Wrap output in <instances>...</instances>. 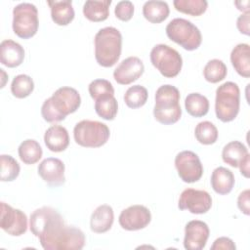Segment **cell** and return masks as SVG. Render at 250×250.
Wrapping results in <instances>:
<instances>
[{
	"label": "cell",
	"mask_w": 250,
	"mask_h": 250,
	"mask_svg": "<svg viewBox=\"0 0 250 250\" xmlns=\"http://www.w3.org/2000/svg\"><path fill=\"white\" fill-rule=\"evenodd\" d=\"M237 207L241 211V213L245 215L250 214V191L249 189H245L237 197Z\"/></svg>",
	"instance_id": "8d00e7d4"
},
{
	"label": "cell",
	"mask_w": 250,
	"mask_h": 250,
	"mask_svg": "<svg viewBox=\"0 0 250 250\" xmlns=\"http://www.w3.org/2000/svg\"><path fill=\"white\" fill-rule=\"evenodd\" d=\"M89 94L91 98L95 101L98 99L114 96V88L112 84L106 79H95L93 80L88 87Z\"/></svg>",
	"instance_id": "e575fe53"
},
{
	"label": "cell",
	"mask_w": 250,
	"mask_h": 250,
	"mask_svg": "<svg viewBox=\"0 0 250 250\" xmlns=\"http://www.w3.org/2000/svg\"><path fill=\"white\" fill-rule=\"evenodd\" d=\"M64 163L56 157L44 159L38 165V175L50 187H59L64 184Z\"/></svg>",
	"instance_id": "2e32d148"
},
{
	"label": "cell",
	"mask_w": 250,
	"mask_h": 250,
	"mask_svg": "<svg viewBox=\"0 0 250 250\" xmlns=\"http://www.w3.org/2000/svg\"><path fill=\"white\" fill-rule=\"evenodd\" d=\"M249 20H250V13H243L237 18L236 21V27L240 33L244 35L250 34V27H249Z\"/></svg>",
	"instance_id": "f35d334b"
},
{
	"label": "cell",
	"mask_w": 250,
	"mask_h": 250,
	"mask_svg": "<svg viewBox=\"0 0 250 250\" xmlns=\"http://www.w3.org/2000/svg\"><path fill=\"white\" fill-rule=\"evenodd\" d=\"M173 5L178 12L198 17L206 12L208 2L206 0H174Z\"/></svg>",
	"instance_id": "4dcf8cb0"
},
{
	"label": "cell",
	"mask_w": 250,
	"mask_h": 250,
	"mask_svg": "<svg viewBox=\"0 0 250 250\" xmlns=\"http://www.w3.org/2000/svg\"><path fill=\"white\" fill-rule=\"evenodd\" d=\"M249 0H245V1H235L234 5L236 6V8L243 12V13H249Z\"/></svg>",
	"instance_id": "60d3db41"
},
{
	"label": "cell",
	"mask_w": 250,
	"mask_h": 250,
	"mask_svg": "<svg viewBox=\"0 0 250 250\" xmlns=\"http://www.w3.org/2000/svg\"><path fill=\"white\" fill-rule=\"evenodd\" d=\"M175 167L181 180L185 183H195L203 175V166L198 155L191 150H183L175 157Z\"/></svg>",
	"instance_id": "30bf717a"
},
{
	"label": "cell",
	"mask_w": 250,
	"mask_h": 250,
	"mask_svg": "<svg viewBox=\"0 0 250 250\" xmlns=\"http://www.w3.org/2000/svg\"><path fill=\"white\" fill-rule=\"evenodd\" d=\"M114 221L113 209L110 205L103 204L98 206L91 215L90 229L96 233L108 231Z\"/></svg>",
	"instance_id": "ac0fdd59"
},
{
	"label": "cell",
	"mask_w": 250,
	"mask_h": 250,
	"mask_svg": "<svg viewBox=\"0 0 250 250\" xmlns=\"http://www.w3.org/2000/svg\"><path fill=\"white\" fill-rule=\"evenodd\" d=\"M235 179L233 173L223 166L215 168L211 175V187L213 190L221 195L229 193L234 186Z\"/></svg>",
	"instance_id": "44dd1931"
},
{
	"label": "cell",
	"mask_w": 250,
	"mask_h": 250,
	"mask_svg": "<svg viewBox=\"0 0 250 250\" xmlns=\"http://www.w3.org/2000/svg\"><path fill=\"white\" fill-rule=\"evenodd\" d=\"M47 4L51 9L52 21L58 25L69 24L75 16L71 0L48 1Z\"/></svg>",
	"instance_id": "7402d4cb"
},
{
	"label": "cell",
	"mask_w": 250,
	"mask_h": 250,
	"mask_svg": "<svg viewBox=\"0 0 250 250\" xmlns=\"http://www.w3.org/2000/svg\"><path fill=\"white\" fill-rule=\"evenodd\" d=\"M34 90V82L29 75L19 74L11 84V92L14 97L18 99H24L28 97Z\"/></svg>",
	"instance_id": "1f68e13d"
},
{
	"label": "cell",
	"mask_w": 250,
	"mask_h": 250,
	"mask_svg": "<svg viewBox=\"0 0 250 250\" xmlns=\"http://www.w3.org/2000/svg\"><path fill=\"white\" fill-rule=\"evenodd\" d=\"M110 4L111 0H88L84 3L83 14L85 18L91 21H104L109 16Z\"/></svg>",
	"instance_id": "603a6c76"
},
{
	"label": "cell",
	"mask_w": 250,
	"mask_h": 250,
	"mask_svg": "<svg viewBox=\"0 0 250 250\" xmlns=\"http://www.w3.org/2000/svg\"><path fill=\"white\" fill-rule=\"evenodd\" d=\"M145 71V65L138 57L124 59L114 69L113 78L120 85H129L138 80Z\"/></svg>",
	"instance_id": "9a60e30c"
},
{
	"label": "cell",
	"mask_w": 250,
	"mask_h": 250,
	"mask_svg": "<svg viewBox=\"0 0 250 250\" xmlns=\"http://www.w3.org/2000/svg\"><path fill=\"white\" fill-rule=\"evenodd\" d=\"M20 159L27 165L34 164L40 160L43 150L39 143L33 139L23 141L18 148Z\"/></svg>",
	"instance_id": "484cf974"
},
{
	"label": "cell",
	"mask_w": 250,
	"mask_h": 250,
	"mask_svg": "<svg viewBox=\"0 0 250 250\" xmlns=\"http://www.w3.org/2000/svg\"><path fill=\"white\" fill-rule=\"evenodd\" d=\"M147 90L141 85H133L127 89L124 95V102L130 108H139L146 104L147 101Z\"/></svg>",
	"instance_id": "d6a6232c"
},
{
	"label": "cell",
	"mask_w": 250,
	"mask_h": 250,
	"mask_svg": "<svg viewBox=\"0 0 250 250\" xmlns=\"http://www.w3.org/2000/svg\"><path fill=\"white\" fill-rule=\"evenodd\" d=\"M228 68L225 62L218 59L210 60L204 66L203 76L210 83H218L226 78Z\"/></svg>",
	"instance_id": "83f0119b"
},
{
	"label": "cell",
	"mask_w": 250,
	"mask_h": 250,
	"mask_svg": "<svg viewBox=\"0 0 250 250\" xmlns=\"http://www.w3.org/2000/svg\"><path fill=\"white\" fill-rule=\"evenodd\" d=\"M24 60V49L18 42L7 39L0 44V62L7 67H17Z\"/></svg>",
	"instance_id": "e0dca14e"
},
{
	"label": "cell",
	"mask_w": 250,
	"mask_h": 250,
	"mask_svg": "<svg viewBox=\"0 0 250 250\" xmlns=\"http://www.w3.org/2000/svg\"><path fill=\"white\" fill-rule=\"evenodd\" d=\"M151 221V214L148 208L136 204L121 211L118 222L123 229L134 231L145 229Z\"/></svg>",
	"instance_id": "4fadbf2b"
},
{
	"label": "cell",
	"mask_w": 250,
	"mask_h": 250,
	"mask_svg": "<svg viewBox=\"0 0 250 250\" xmlns=\"http://www.w3.org/2000/svg\"><path fill=\"white\" fill-rule=\"evenodd\" d=\"M166 34L170 40L187 51L198 49L202 42V35L198 27L183 18L172 20L166 26Z\"/></svg>",
	"instance_id": "8992f818"
},
{
	"label": "cell",
	"mask_w": 250,
	"mask_h": 250,
	"mask_svg": "<svg viewBox=\"0 0 250 250\" xmlns=\"http://www.w3.org/2000/svg\"><path fill=\"white\" fill-rule=\"evenodd\" d=\"M95 58L104 67L113 66L119 60L122 50V35L113 26L101 28L95 35Z\"/></svg>",
	"instance_id": "3957f363"
},
{
	"label": "cell",
	"mask_w": 250,
	"mask_h": 250,
	"mask_svg": "<svg viewBox=\"0 0 250 250\" xmlns=\"http://www.w3.org/2000/svg\"><path fill=\"white\" fill-rule=\"evenodd\" d=\"M170 13L169 6L164 1L149 0L143 6V15L151 23H160L165 21Z\"/></svg>",
	"instance_id": "cb8c5ba5"
},
{
	"label": "cell",
	"mask_w": 250,
	"mask_h": 250,
	"mask_svg": "<svg viewBox=\"0 0 250 250\" xmlns=\"http://www.w3.org/2000/svg\"><path fill=\"white\" fill-rule=\"evenodd\" d=\"M152 65L167 78L177 76L183 66V59L179 52L166 44H157L150 51Z\"/></svg>",
	"instance_id": "ba28073f"
},
{
	"label": "cell",
	"mask_w": 250,
	"mask_h": 250,
	"mask_svg": "<svg viewBox=\"0 0 250 250\" xmlns=\"http://www.w3.org/2000/svg\"><path fill=\"white\" fill-rule=\"evenodd\" d=\"M210 234L208 225L200 220H192L185 227L184 247L187 250H202Z\"/></svg>",
	"instance_id": "5bb4252c"
},
{
	"label": "cell",
	"mask_w": 250,
	"mask_h": 250,
	"mask_svg": "<svg viewBox=\"0 0 250 250\" xmlns=\"http://www.w3.org/2000/svg\"><path fill=\"white\" fill-rule=\"evenodd\" d=\"M218 129L210 121L199 122L194 129V136L198 143L202 145H213L218 140Z\"/></svg>",
	"instance_id": "f546056e"
},
{
	"label": "cell",
	"mask_w": 250,
	"mask_h": 250,
	"mask_svg": "<svg viewBox=\"0 0 250 250\" xmlns=\"http://www.w3.org/2000/svg\"><path fill=\"white\" fill-rule=\"evenodd\" d=\"M154 99L153 116L156 121L164 125H171L180 120L182 108L178 88L170 84L162 85L156 90Z\"/></svg>",
	"instance_id": "277c9868"
},
{
	"label": "cell",
	"mask_w": 250,
	"mask_h": 250,
	"mask_svg": "<svg viewBox=\"0 0 250 250\" xmlns=\"http://www.w3.org/2000/svg\"><path fill=\"white\" fill-rule=\"evenodd\" d=\"M236 246L234 244V242L226 236H222L217 238L212 246H211V250H235Z\"/></svg>",
	"instance_id": "74e56055"
},
{
	"label": "cell",
	"mask_w": 250,
	"mask_h": 250,
	"mask_svg": "<svg viewBox=\"0 0 250 250\" xmlns=\"http://www.w3.org/2000/svg\"><path fill=\"white\" fill-rule=\"evenodd\" d=\"M29 228L45 250H80L86 242L80 229L67 226L62 215L49 206H43L32 212Z\"/></svg>",
	"instance_id": "6da1fadb"
},
{
	"label": "cell",
	"mask_w": 250,
	"mask_h": 250,
	"mask_svg": "<svg viewBox=\"0 0 250 250\" xmlns=\"http://www.w3.org/2000/svg\"><path fill=\"white\" fill-rule=\"evenodd\" d=\"M114 14H115V17L122 21H130L134 15L133 3L128 0L118 2L115 6Z\"/></svg>",
	"instance_id": "d590c367"
},
{
	"label": "cell",
	"mask_w": 250,
	"mask_h": 250,
	"mask_svg": "<svg viewBox=\"0 0 250 250\" xmlns=\"http://www.w3.org/2000/svg\"><path fill=\"white\" fill-rule=\"evenodd\" d=\"M109 136L107 125L96 120H81L73 129L75 143L84 147H100L106 144Z\"/></svg>",
	"instance_id": "52a82bcc"
},
{
	"label": "cell",
	"mask_w": 250,
	"mask_h": 250,
	"mask_svg": "<svg viewBox=\"0 0 250 250\" xmlns=\"http://www.w3.org/2000/svg\"><path fill=\"white\" fill-rule=\"evenodd\" d=\"M96 113L104 120H113L118 111V104L114 96L104 97L95 101Z\"/></svg>",
	"instance_id": "f1b7e54d"
},
{
	"label": "cell",
	"mask_w": 250,
	"mask_h": 250,
	"mask_svg": "<svg viewBox=\"0 0 250 250\" xmlns=\"http://www.w3.org/2000/svg\"><path fill=\"white\" fill-rule=\"evenodd\" d=\"M249 154L247 147L239 141L228 143L222 150L223 161L229 166L236 168L241 161Z\"/></svg>",
	"instance_id": "d4e9b609"
},
{
	"label": "cell",
	"mask_w": 250,
	"mask_h": 250,
	"mask_svg": "<svg viewBox=\"0 0 250 250\" xmlns=\"http://www.w3.org/2000/svg\"><path fill=\"white\" fill-rule=\"evenodd\" d=\"M178 207L192 214H205L212 207V197L206 190L186 188L179 197Z\"/></svg>",
	"instance_id": "8fae6325"
},
{
	"label": "cell",
	"mask_w": 250,
	"mask_h": 250,
	"mask_svg": "<svg viewBox=\"0 0 250 250\" xmlns=\"http://www.w3.org/2000/svg\"><path fill=\"white\" fill-rule=\"evenodd\" d=\"M44 143L53 152L63 151L69 145L68 132L63 126L52 125L45 132Z\"/></svg>",
	"instance_id": "d6986e66"
},
{
	"label": "cell",
	"mask_w": 250,
	"mask_h": 250,
	"mask_svg": "<svg viewBox=\"0 0 250 250\" xmlns=\"http://www.w3.org/2000/svg\"><path fill=\"white\" fill-rule=\"evenodd\" d=\"M13 31L22 39L33 37L39 26L38 10L31 3H20L13 10Z\"/></svg>",
	"instance_id": "9c48e42d"
},
{
	"label": "cell",
	"mask_w": 250,
	"mask_h": 250,
	"mask_svg": "<svg viewBox=\"0 0 250 250\" xmlns=\"http://www.w3.org/2000/svg\"><path fill=\"white\" fill-rule=\"evenodd\" d=\"M0 227L12 236H20L27 230V217L21 210L15 209L2 201Z\"/></svg>",
	"instance_id": "7c38bea8"
},
{
	"label": "cell",
	"mask_w": 250,
	"mask_h": 250,
	"mask_svg": "<svg viewBox=\"0 0 250 250\" xmlns=\"http://www.w3.org/2000/svg\"><path fill=\"white\" fill-rule=\"evenodd\" d=\"M0 166H1V176L2 182H12L18 178L20 175L21 167L18 161L9 154H1L0 156Z\"/></svg>",
	"instance_id": "836d02e7"
},
{
	"label": "cell",
	"mask_w": 250,
	"mask_h": 250,
	"mask_svg": "<svg viewBox=\"0 0 250 250\" xmlns=\"http://www.w3.org/2000/svg\"><path fill=\"white\" fill-rule=\"evenodd\" d=\"M185 107L189 115L202 117L209 111V101L199 93H190L185 99Z\"/></svg>",
	"instance_id": "4316f807"
},
{
	"label": "cell",
	"mask_w": 250,
	"mask_h": 250,
	"mask_svg": "<svg viewBox=\"0 0 250 250\" xmlns=\"http://www.w3.org/2000/svg\"><path fill=\"white\" fill-rule=\"evenodd\" d=\"M250 155L248 154L242 161L241 163L238 165L239 169H240V173L241 175H243L245 178H249V166H250Z\"/></svg>",
	"instance_id": "ab89813d"
},
{
	"label": "cell",
	"mask_w": 250,
	"mask_h": 250,
	"mask_svg": "<svg viewBox=\"0 0 250 250\" xmlns=\"http://www.w3.org/2000/svg\"><path fill=\"white\" fill-rule=\"evenodd\" d=\"M240 107V91L236 83L228 81L216 90L215 112L222 122H230L235 119Z\"/></svg>",
	"instance_id": "5b68a950"
},
{
	"label": "cell",
	"mask_w": 250,
	"mask_h": 250,
	"mask_svg": "<svg viewBox=\"0 0 250 250\" xmlns=\"http://www.w3.org/2000/svg\"><path fill=\"white\" fill-rule=\"evenodd\" d=\"M80 104L81 97L78 91L72 87L63 86L45 100L41 106V115L47 122H60L68 114L75 112Z\"/></svg>",
	"instance_id": "7a4b0ae2"
},
{
	"label": "cell",
	"mask_w": 250,
	"mask_h": 250,
	"mask_svg": "<svg viewBox=\"0 0 250 250\" xmlns=\"http://www.w3.org/2000/svg\"><path fill=\"white\" fill-rule=\"evenodd\" d=\"M230 62L240 76L250 77V46L246 43L237 44L231 50Z\"/></svg>",
	"instance_id": "ffe728a7"
}]
</instances>
